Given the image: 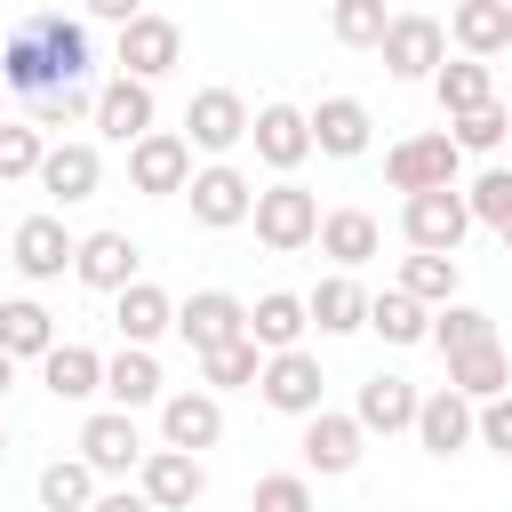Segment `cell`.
<instances>
[{"label":"cell","mask_w":512,"mask_h":512,"mask_svg":"<svg viewBox=\"0 0 512 512\" xmlns=\"http://www.w3.org/2000/svg\"><path fill=\"white\" fill-rule=\"evenodd\" d=\"M176 336H184L192 352H216V344L248 336V304H240L232 288H200L192 304H176Z\"/></svg>","instance_id":"2e32d148"},{"label":"cell","mask_w":512,"mask_h":512,"mask_svg":"<svg viewBox=\"0 0 512 512\" xmlns=\"http://www.w3.org/2000/svg\"><path fill=\"white\" fill-rule=\"evenodd\" d=\"M8 384H16V360H8V352H0V400H8Z\"/></svg>","instance_id":"7dc6e473"},{"label":"cell","mask_w":512,"mask_h":512,"mask_svg":"<svg viewBox=\"0 0 512 512\" xmlns=\"http://www.w3.org/2000/svg\"><path fill=\"white\" fill-rule=\"evenodd\" d=\"M136 488H144V504L152 512H192L200 504V488H208V472H200V456L192 448H144V464H136Z\"/></svg>","instance_id":"52a82bcc"},{"label":"cell","mask_w":512,"mask_h":512,"mask_svg":"<svg viewBox=\"0 0 512 512\" xmlns=\"http://www.w3.org/2000/svg\"><path fill=\"white\" fill-rule=\"evenodd\" d=\"M40 504H48V512H88V504H96V472H88L80 456H56V464L40 472Z\"/></svg>","instance_id":"74e56055"},{"label":"cell","mask_w":512,"mask_h":512,"mask_svg":"<svg viewBox=\"0 0 512 512\" xmlns=\"http://www.w3.org/2000/svg\"><path fill=\"white\" fill-rule=\"evenodd\" d=\"M248 512H312V480L304 472H264L248 488Z\"/></svg>","instance_id":"7bdbcfd3"},{"label":"cell","mask_w":512,"mask_h":512,"mask_svg":"<svg viewBox=\"0 0 512 512\" xmlns=\"http://www.w3.org/2000/svg\"><path fill=\"white\" fill-rule=\"evenodd\" d=\"M72 232H64V216H24L16 224V240H8V264L24 272V280H64L72 272Z\"/></svg>","instance_id":"9a60e30c"},{"label":"cell","mask_w":512,"mask_h":512,"mask_svg":"<svg viewBox=\"0 0 512 512\" xmlns=\"http://www.w3.org/2000/svg\"><path fill=\"white\" fill-rule=\"evenodd\" d=\"M184 144L208 152V160H224L232 144H248V104H240V88H200V96L184 104Z\"/></svg>","instance_id":"ba28073f"},{"label":"cell","mask_w":512,"mask_h":512,"mask_svg":"<svg viewBox=\"0 0 512 512\" xmlns=\"http://www.w3.org/2000/svg\"><path fill=\"white\" fill-rule=\"evenodd\" d=\"M88 512H152V504H144V488H136V496H128V488H112V496H96Z\"/></svg>","instance_id":"bcb514c9"},{"label":"cell","mask_w":512,"mask_h":512,"mask_svg":"<svg viewBox=\"0 0 512 512\" xmlns=\"http://www.w3.org/2000/svg\"><path fill=\"white\" fill-rule=\"evenodd\" d=\"M384 24H392V8H384V0H336V8H328V32H336L344 48H376V40H384Z\"/></svg>","instance_id":"ab89813d"},{"label":"cell","mask_w":512,"mask_h":512,"mask_svg":"<svg viewBox=\"0 0 512 512\" xmlns=\"http://www.w3.org/2000/svg\"><path fill=\"white\" fill-rule=\"evenodd\" d=\"M376 48H384V72L392 80H432V64L448 56V24L440 16H392Z\"/></svg>","instance_id":"9c48e42d"},{"label":"cell","mask_w":512,"mask_h":512,"mask_svg":"<svg viewBox=\"0 0 512 512\" xmlns=\"http://www.w3.org/2000/svg\"><path fill=\"white\" fill-rule=\"evenodd\" d=\"M32 176H40V192H48V200H64V208H72V200H96L104 160H96V144H48Z\"/></svg>","instance_id":"ffe728a7"},{"label":"cell","mask_w":512,"mask_h":512,"mask_svg":"<svg viewBox=\"0 0 512 512\" xmlns=\"http://www.w3.org/2000/svg\"><path fill=\"white\" fill-rule=\"evenodd\" d=\"M0 456H8V424H0Z\"/></svg>","instance_id":"681fc988"},{"label":"cell","mask_w":512,"mask_h":512,"mask_svg":"<svg viewBox=\"0 0 512 512\" xmlns=\"http://www.w3.org/2000/svg\"><path fill=\"white\" fill-rule=\"evenodd\" d=\"M352 416H360V432H408L416 424V384L408 376H368Z\"/></svg>","instance_id":"4dcf8cb0"},{"label":"cell","mask_w":512,"mask_h":512,"mask_svg":"<svg viewBox=\"0 0 512 512\" xmlns=\"http://www.w3.org/2000/svg\"><path fill=\"white\" fill-rule=\"evenodd\" d=\"M368 328L384 344H432V304H416L408 288H384V296H368Z\"/></svg>","instance_id":"836d02e7"},{"label":"cell","mask_w":512,"mask_h":512,"mask_svg":"<svg viewBox=\"0 0 512 512\" xmlns=\"http://www.w3.org/2000/svg\"><path fill=\"white\" fill-rule=\"evenodd\" d=\"M88 120H96V128H104L112 144H136V136L152 128V80H128V72H120V80H104V88H96V112H88Z\"/></svg>","instance_id":"44dd1931"},{"label":"cell","mask_w":512,"mask_h":512,"mask_svg":"<svg viewBox=\"0 0 512 512\" xmlns=\"http://www.w3.org/2000/svg\"><path fill=\"white\" fill-rule=\"evenodd\" d=\"M80 464H88V472H136V464H144L136 408H96V416L80 424Z\"/></svg>","instance_id":"4fadbf2b"},{"label":"cell","mask_w":512,"mask_h":512,"mask_svg":"<svg viewBox=\"0 0 512 512\" xmlns=\"http://www.w3.org/2000/svg\"><path fill=\"white\" fill-rule=\"evenodd\" d=\"M448 40L464 56H504L512 48V0H456L448 8Z\"/></svg>","instance_id":"603a6c76"},{"label":"cell","mask_w":512,"mask_h":512,"mask_svg":"<svg viewBox=\"0 0 512 512\" xmlns=\"http://www.w3.org/2000/svg\"><path fill=\"white\" fill-rule=\"evenodd\" d=\"M464 208H472V224H504L512 216V168H480L464 184Z\"/></svg>","instance_id":"b9f144b4"},{"label":"cell","mask_w":512,"mask_h":512,"mask_svg":"<svg viewBox=\"0 0 512 512\" xmlns=\"http://www.w3.org/2000/svg\"><path fill=\"white\" fill-rule=\"evenodd\" d=\"M456 280H464V272H456V256H440V248H416V256L400 264V288H408L416 304H448Z\"/></svg>","instance_id":"d590c367"},{"label":"cell","mask_w":512,"mask_h":512,"mask_svg":"<svg viewBox=\"0 0 512 512\" xmlns=\"http://www.w3.org/2000/svg\"><path fill=\"white\" fill-rule=\"evenodd\" d=\"M304 472H320V480H344L352 464H360V448H368V432H360V416H336V408H312L304 416Z\"/></svg>","instance_id":"8fae6325"},{"label":"cell","mask_w":512,"mask_h":512,"mask_svg":"<svg viewBox=\"0 0 512 512\" xmlns=\"http://www.w3.org/2000/svg\"><path fill=\"white\" fill-rule=\"evenodd\" d=\"M88 72H96L88 24H80V16H64V8H32V16L8 32V48H0V88H16L24 104H40V96H56V88L88 80Z\"/></svg>","instance_id":"6da1fadb"},{"label":"cell","mask_w":512,"mask_h":512,"mask_svg":"<svg viewBox=\"0 0 512 512\" xmlns=\"http://www.w3.org/2000/svg\"><path fill=\"white\" fill-rule=\"evenodd\" d=\"M184 200H192V224H208V232H232V224H248V208H256V184H248L232 160H208V168H192Z\"/></svg>","instance_id":"5b68a950"},{"label":"cell","mask_w":512,"mask_h":512,"mask_svg":"<svg viewBox=\"0 0 512 512\" xmlns=\"http://www.w3.org/2000/svg\"><path fill=\"white\" fill-rule=\"evenodd\" d=\"M256 392H264V408H280V416H312V408H328V376H320V360H312L304 344L264 352Z\"/></svg>","instance_id":"3957f363"},{"label":"cell","mask_w":512,"mask_h":512,"mask_svg":"<svg viewBox=\"0 0 512 512\" xmlns=\"http://www.w3.org/2000/svg\"><path fill=\"white\" fill-rule=\"evenodd\" d=\"M456 168H464V152H456L448 128L408 136V144L384 152V184H392V192H440V184H456Z\"/></svg>","instance_id":"277c9868"},{"label":"cell","mask_w":512,"mask_h":512,"mask_svg":"<svg viewBox=\"0 0 512 512\" xmlns=\"http://www.w3.org/2000/svg\"><path fill=\"white\" fill-rule=\"evenodd\" d=\"M448 384L464 392V400H496V392H512V352L488 336V344H472V352H448Z\"/></svg>","instance_id":"f1b7e54d"},{"label":"cell","mask_w":512,"mask_h":512,"mask_svg":"<svg viewBox=\"0 0 512 512\" xmlns=\"http://www.w3.org/2000/svg\"><path fill=\"white\" fill-rule=\"evenodd\" d=\"M432 96H440V112H472V104H496V72H488V56H440L432 64Z\"/></svg>","instance_id":"f546056e"},{"label":"cell","mask_w":512,"mask_h":512,"mask_svg":"<svg viewBox=\"0 0 512 512\" xmlns=\"http://www.w3.org/2000/svg\"><path fill=\"white\" fill-rule=\"evenodd\" d=\"M496 232H504V248H512V216H504V224H496Z\"/></svg>","instance_id":"c3c4849f"},{"label":"cell","mask_w":512,"mask_h":512,"mask_svg":"<svg viewBox=\"0 0 512 512\" xmlns=\"http://www.w3.org/2000/svg\"><path fill=\"white\" fill-rule=\"evenodd\" d=\"M96 24H128V16H144V0H80Z\"/></svg>","instance_id":"f6af8a7d"},{"label":"cell","mask_w":512,"mask_h":512,"mask_svg":"<svg viewBox=\"0 0 512 512\" xmlns=\"http://www.w3.org/2000/svg\"><path fill=\"white\" fill-rule=\"evenodd\" d=\"M176 56H184V32L168 24V16H128L120 24V72L128 80H160V72H176Z\"/></svg>","instance_id":"5bb4252c"},{"label":"cell","mask_w":512,"mask_h":512,"mask_svg":"<svg viewBox=\"0 0 512 512\" xmlns=\"http://www.w3.org/2000/svg\"><path fill=\"white\" fill-rule=\"evenodd\" d=\"M448 136H456V152H496V144L512 136L504 96H496V104H472V112H448Z\"/></svg>","instance_id":"f35d334b"},{"label":"cell","mask_w":512,"mask_h":512,"mask_svg":"<svg viewBox=\"0 0 512 512\" xmlns=\"http://www.w3.org/2000/svg\"><path fill=\"white\" fill-rule=\"evenodd\" d=\"M304 320H312L320 336H352V328H368V296H360V280H352V272H328V280L304 296Z\"/></svg>","instance_id":"d4e9b609"},{"label":"cell","mask_w":512,"mask_h":512,"mask_svg":"<svg viewBox=\"0 0 512 512\" xmlns=\"http://www.w3.org/2000/svg\"><path fill=\"white\" fill-rule=\"evenodd\" d=\"M488 336H496V320H488L480 304H456V296L432 304V344H440V352H472V344H488Z\"/></svg>","instance_id":"8d00e7d4"},{"label":"cell","mask_w":512,"mask_h":512,"mask_svg":"<svg viewBox=\"0 0 512 512\" xmlns=\"http://www.w3.org/2000/svg\"><path fill=\"white\" fill-rule=\"evenodd\" d=\"M400 232H408V248H440V256H456V240L472 232V208H464L456 184H440V192H408V200H400Z\"/></svg>","instance_id":"8992f818"},{"label":"cell","mask_w":512,"mask_h":512,"mask_svg":"<svg viewBox=\"0 0 512 512\" xmlns=\"http://www.w3.org/2000/svg\"><path fill=\"white\" fill-rule=\"evenodd\" d=\"M104 400H112V408H152V400H160V360H152V344H120V352L104 360Z\"/></svg>","instance_id":"484cf974"},{"label":"cell","mask_w":512,"mask_h":512,"mask_svg":"<svg viewBox=\"0 0 512 512\" xmlns=\"http://www.w3.org/2000/svg\"><path fill=\"white\" fill-rule=\"evenodd\" d=\"M312 240H320V256H336V272H360V264L384 248V232H376V216H368V208H328Z\"/></svg>","instance_id":"cb8c5ba5"},{"label":"cell","mask_w":512,"mask_h":512,"mask_svg":"<svg viewBox=\"0 0 512 512\" xmlns=\"http://www.w3.org/2000/svg\"><path fill=\"white\" fill-rule=\"evenodd\" d=\"M40 152H48V136H40L32 120H0V184L32 176V168H40Z\"/></svg>","instance_id":"60d3db41"},{"label":"cell","mask_w":512,"mask_h":512,"mask_svg":"<svg viewBox=\"0 0 512 512\" xmlns=\"http://www.w3.org/2000/svg\"><path fill=\"white\" fill-rule=\"evenodd\" d=\"M504 120H512V96H504Z\"/></svg>","instance_id":"f907efd6"},{"label":"cell","mask_w":512,"mask_h":512,"mask_svg":"<svg viewBox=\"0 0 512 512\" xmlns=\"http://www.w3.org/2000/svg\"><path fill=\"white\" fill-rule=\"evenodd\" d=\"M112 320H120V336H128V344H152V336H168V328H176V304H168V288L128 280V288L112 296Z\"/></svg>","instance_id":"4316f807"},{"label":"cell","mask_w":512,"mask_h":512,"mask_svg":"<svg viewBox=\"0 0 512 512\" xmlns=\"http://www.w3.org/2000/svg\"><path fill=\"white\" fill-rule=\"evenodd\" d=\"M248 224H256V240L272 248V256H296V248H312V232H320V200L304 192V184H264L256 192V208H248Z\"/></svg>","instance_id":"7a4b0ae2"},{"label":"cell","mask_w":512,"mask_h":512,"mask_svg":"<svg viewBox=\"0 0 512 512\" xmlns=\"http://www.w3.org/2000/svg\"><path fill=\"white\" fill-rule=\"evenodd\" d=\"M136 264H144V256H136L128 232H88V240L72 248V272H80L88 288H104V296H120V288L136 280Z\"/></svg>","instance_id":"7402d4cb"},{"label":"cell","mask_w":512,"mask_h":512,"mask_svg":"<svg viewBox=\"0 0 512 512\" xmlns=\"http://www.w3.org/2000/svg\"><path fill=\"white\" fill-rule=\"evenodd\" d=\"M304 296H288V288H272V296H256L248 304V336L264 344V352H288V344H304Z\"/></svg>","instance_id":"d6a6232c"},{"label":"cell","mask_w":512,"mask_h":512,"mask_svg":"<svg viewBox=\"0 0 512 512\" xmlns=\"http://www.w3.org/2000/svg\"><path fill=\"white\" fill-rule=\"evenodd\" d=\"M40 384H48L56 400H96V392H104V360H96L88 344H48V352H40Z\"/></svg>","instance_id":"83f0119b"},{"label":"cell","mask_w":512,"mask_h":512,"mask_svg":"<svg viewBox=\"0 0 512 512\" xmlns=\"http://www.w3.org/2000/svg\"><path fill=\"white\" fill-rule=\"evenodd\" d=\"M472 440H488V448L512 464V392H496V400L472 408Z\"/></svg>","instance_id":"ee69618b"},{"label":"cell","mask_w":512,"mask_h":512,"mask_svg":"<svg viewBox=\"0 0 512 512\" xmlns=\"http://www.w3.org/2000/svg\"><path fill=\"white\" fill-rule=\"evenodd\" d=\"M256 368H264V344H256V336H232V344L200 352V376H208V392H240V384H256Z\"/></svg>","instance_id":"e575fe53"},{"label":"cell","mask_w":512,"mask_h":512,"mask_svg":"<svg viewBox=\"0 0 512 512\" xmlns=\"http://www.w3.org/2000/svg\"><path fill=\"white\" fill-rule=\"evenodd\" d=\"M160 440H168V448H192V456L216 448V440H224V400H216L208 384H200V392H168V400H160Z\"/></svg>","instance_id":"ac0fdd59"},{"label":"cell","mask_w":512,"mask_h":512,"mask_svg":"<svg viewBox=\"0 0 512 512\" xmlns=\"http://www.w3.org/2000/svg\"><path fill=\"white\" fill-rule=\"evenodd\" d=\"M248 144H256V160H264V168H280V176H288V168H304V160H312V120H304L296 104H256V112H248Z\"/></svg>","instance_id":"7c38bea8"},{"label":"cell","mask_w":512,"mask_h":512,"mask_svg":"<svg viewBox=\"0 0 512 512\" xmlns=\"http://www.w3.org/2000/svg\"><path fill=\"white\" fill-rule=\"evenodd\" d=\"M128 184H136V192H152V200L184 192V184H192V144H184V136H168V128H144V136L128 144Z\"/></svg>","instance_id":"30bf717a"},{"label":"cell","mask_w":512,"mask_h":512,"mask_svg":"<svg viewBox=\"0 0 512 512\" xmlns=\"http://www.w3.org/2000/svg\"><path fill=\"white\" fill-rule=\"evenodd\" d=\"M48 344H56L48 304H32V296H0V352H8V360H40Z\"/></svg>","instance_id":"1f68e13d"},{"label":"cell","mask_w":512,"mask_h":512,"mask_svg":"<svg viewBox=\"0 0 512 512\" xmlns=\"http://www.w3.org/2000/svg\"><path fill=\"white\" fill-rule=\"evenodd\" d=\"M472 408H480V400H464L456 384H440L432 400H416V424H408V432L424 440V456H440V464H448V456H464V448H472Z\"/></svg>","instance_id":"e0dca14e"},{"label":"cell","mask_w":512,"mask_h":512,"mask_svg":"<svg viewBox=\"0 0 512 512\" xmlns=\"http://www.w3.org/2000/svg\"><path fill=\"white\" fill-rule=\"evenodd\" d=\"M304 120H312V152H328V160H360L368 152V128H376L360 96H320Z\"/></svg>","instance_id":"d6986e66"}]
</instances>
